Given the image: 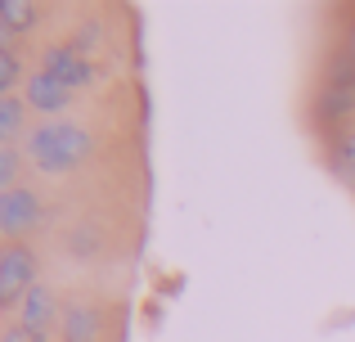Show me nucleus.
Wrapping results in <instances>:
<instances>
[{
	"instance_id": "1",
	"label": "nucleus",
	"mask_w": 355,
	"mask_h": 342,
	"mask_svg": "<svg viewBox=\"0 0 355 342\" xmlns=\"http://www.w3.org/2000/svg\"><path fill=\"white\" fill-rule=\"evenodd\" d=\"M95 149V135L77 122H41L32 135L23 140V153L32 167H41L45 176H63V171H77L81 162L90 158Z\"/></svg>"
},
{
	"instance_id": "2",
	"label": "nucleus",
	"mask_w": 355,
	"mask_h": 342,
	"mask_svg": "<svg viewBox=\"0 0 355 342\" xmlns=\"http://www.w3.org/2000/svg\"><path fill=\"white\" fill-rule=\"evenodd\" d=\"M36 271H41V266H36V253L27 243H9L5 248V257H0V311L18 307V302L41 284Z\"/></svg>"
},
{
	"instance_id": "3",
	"label": "nucleus",
	"mask_w": 355,
	"mask_h": 342,
	"mask_svg": "<svg viewBox=\"0 0 355 342\" xmlns=\"http://www.w3.org/2000/svg\"><path fill=\"white\" fill-rule=\"evenodd\" d=\"M59 316H63V307L54 302V289H50V284H36V289L18 302V329H23V334H32L36 342L50 338V329L59 325Z\"/></svg>"
},
{
	"instance_id": "4",
	"label": "nucleus",
	"mask_w": 355,
	"mask_h": 342,
	"mask_svg": "<svg viewBox=\"0 0 355 342\" xmlns=\"http://www.w3.org/2000/svg\"><path fill=\"white\" fill-rule=\"evenodd\" d=\"M41 221V194L36 189H9L0 194V239H18Z\"/></svg>"
},
{
	"instance_id": "5",
	"label": "nucleus",
	"mask_w": 355,
	"mask_h": 342,
	"mask_svg": "<svg viewBox=\"0 0 355 342\" xmlns=\"http://www.w3.org/2000/svg\"><path fill=\"white\" fill-rule=\"evenodd\" d=\"M41 72L45 77H54V81H63L68 90H77V86H86L90 77H95V63L86 59V54L77 50V45H50V50L41 54Z\"/></svg>"
},
{
	"instance_id": "6",
	"label": "nucleus",
	"mask_w": 355,
	"mask_h": 342,
	"mask_svg": "<svg viewBox=\"0 0 355 342\" xmlns=\"http://www.w3.org/2000/svg\"><path fill=\"white\" fill-rule=\"evenodd\" d=\"M23 99H27V108H36L41 117H59V113H68V108H72L77 90H68L63 81L45 77V72H32L27 86H23Z\"/></svg>"
},
{
	"instance_id": "7",
	"label": "nucleus",
	"mask_w": 355,
	"mask_h": 342,
	"mask_svg": "<svg viewBox=\"0 0 355 342\" xmlns=\"http://www.w3.org/2000/svg\"><path fill=\"white\" fill-rule=\"evenodd\" d=\"M59 338L63 342H99L104 338V316L90 302H72L59 316Z\"/></svg>"
},
{
	"instance_id": "8",
	"label": "nucleus",
	"mask_w": 355,
	"mask_h": 342,
	"mask_svg": "<svg viewBox=\"0 0 355 342\" xmlns=\"http://www.w3.org/2000/svg\"><path fill=\"white\" fill-rule=\"evenodd\" d=\"M18 135H32L27 131V99L0 95V149H14Z\"/></svg>"
},
{
	"instance_id": "9",
	"label": "nucleus",
	"mask_w": 355,
	"mask_h": 342,
	"mask_svg": "<svg viewBox=\"0 0 355 342\" xmlns=\"http://www.w3.org/2000/svg\"><path fill=\"white\" fill-rule=\"evenodd\" d=\"M0 23H5L14 36H23V32H32V27L41 23V9L27 5V0H0Z\"/></svg>"
},
{
	"instance_id": "10",
	"label": "nucleus",
	"mask_w": 355,
	"mask_h": 342,
	"mask_svg": "<svg viewBox=\"0 0 355 342\" xmlns=\"http://www.w3.org/2000/svg\"><path fill=\"white\" fill-rule=\"evenodd\" d=\"M18 171H23V153L18 149H0V194L18 189Z\"/></svg>"
},
{
	"instance_id": "11",
	"label": "nucleus",
	"mask_w": 355,
	"mask_h": 342,
	"mask_svg": "<svg viewBox=\"0 0 355 342\" xmlns=\"http://www.w3.org/2000/svg\"><path fill=\"white\" fill-rule=\"evenodd\" d=\"M23 77V68H18V54L14 50H0V95H9V86Z\"/></svg>"
},
{
	"instance_id": "12",
	"label": "nucleus",
	"mask_w": 355,
	"mask_h": 342,
	"mask_svg": "<svg viewBox=\"0 0 355 342\" xmlns=\"http://www.w3.org/2000/svg\"><path fill=\"white\" fill-rule=\"evenodd\" d=\"M338 167L355 176V131H347V135L338 140Z\"/></svg>"
},
{
	"instance_id": "13",
	"label": "nucleus",
	"mask_w": 355,
	"mask_h": 342,
	"mask_svg": "<svg viewBox=\"0 0 355 342\" xmlns=\"http://www.w3.org/2000/svg\"><path fill=\"white\" fill-rule=\"evenodd\" d=\"M0 342H36V338H32V334H23V329L14 325V329H0Z\"/></svg>"
},
{
	"instance_id": "14",
	"label": "nucleus",
	"mask_w": 355,
	"mask_h": 342,
	"mask_svg": "<svg viewBox=\"0 0 355 342\" xmlns=\"http://www.w3.org/2000/svg\"><path fill=\"white\" fill-rule=\"evenodd\" d=\"M9 45H14V32H9V27L0 23V50H9Z\"/></svg>"
},
{
	"instance_id": "15",
	"label": "nucleus",
	"mask_w": 355,
	"mask_h": 342,
	"mask_svg": "<svg viewBox=\"0 0 355 342\" xmlns=\"http://www.w3.org/2000/svg\"><path fill=\"white\" fill-rule=\"evenodd\" d=\"M347 54H355V27H351V50H347Z\"/></svg>"
},
{
	"instance_id": "16",
	"label": "nucleus",
	"mask_w": 355,
	"mask_h": 342,
	"mask_svg": "<svg viewBox=\"0 0 355 342\" xmlns=\"http://www.w3.org/2000/svg\"><path fill=\"white\" fill-rule=\"evenodd\" d=\"M0 257H5V248H0Z\"/></svg>"
}]
</instances>
